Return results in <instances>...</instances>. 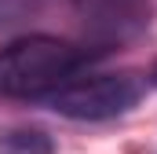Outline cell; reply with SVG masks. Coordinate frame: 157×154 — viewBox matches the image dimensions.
<instances>
[{
	"label": "cell",
	"mask_w": 157,
	"mask_h": 154,
	"mask_svg": "<svg viewBox=\"0 0 157 154\" xmlns=\"http://www.w3.org/2000/svg\"><path fill=\"white\" fill-rule=\"evenodd\" d=\"M95 51L70 44L62 37H18L11 44H0V95L7 99H48L62 84H70L91 63Z\"/></svg>",
	"instance_id": "6da1fadb"
},
{
	"label": "cell",
	"mask_w": 157,
	"mask_h": 154,
	"mask_svg": "<svg viewBox=\"0 0 157 154\" xmlns=\"http://www.w3.org/2000/svg\"><path fill=\"white\" fill-rule=\"evenodd\" d=\"M146 77L143 74H91L73 77L62 84L55 95H48V107L70 121H110V117L128 114L143 95H146Z\"/></svg>",
	"instance_id": "7a4b0ae2"
},
{
	"label": "cell",
	"mask_w": 157,
	"mask_h": 154,
	"mask_svg": "<svg viewBox=\"0 0 157 154\" xmlns=\"http://www.w3.org/2000/svg\"><path fill=\"white\" fill-rule=\"evenodd\" d=\"M77 4L88 15H95V22L110 26L113 33L128 22H143V15H146L143 0H77Z\"/></svg>",
	"instance_id": "3957f363"
},
{
	"label": "cell",
	"mask_w": 157,
	"mask_h": 154,
	"mask_svg": "<svg viewBox=\"0 0 157 154\" xmlns=\"http://www.w3.org/2000/svg\"><path fill=\"white\" fill-rule=\"evenodd\" d=\"M0 147L11 154H55L51 140L40 128H11V132L0 136Z\"/></svg>",
	"instance_id": "277c9868"
},
{
	"label": "cell",
	"mask_w": 157,
	"mask_h": 154,
	"mask_svg": "<svg viewBox=\"0 0 157 154\" xmlns=\"http://www.w3.org/2000/svg\"><path fill=\"white\" fill-rule=\"evenodd\" d=\"M146 81H150V84H154V88H157V63H154V66H150V77H146Z\"/></svg>",
	"instance_id": "5b68a950"
}]
</instances>
